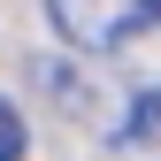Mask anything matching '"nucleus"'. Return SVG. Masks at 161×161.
I'll return each mask as SVG.
<instances>
[{
  "instance_id": "obj_4",
  "label": "nucleus",
  "mask_w": 161,
  "mask_h": 161,
  "mask_svg": "<svg viewBox=\"0 0 161 161\" xmlns=\"http://www.w3.org/2000/svg\"><path fill=\"white\" fill-rule=\"evenodd\" d=\"M146 15H153V23H161V0H146Z\"/></svg>"
},
{
  "instance_id": "obj_1",
  "label": "nucleus",
  "mask_w": 161,
  "mask_h": 161,
  "mask_svg": "<svg viewBox=\"0 0 161 161\" xmlns=\"http://www.w3.org/2000/svg\"><path fill=\"white\" fill-rule=\"evenodd\" d=\"M46 23L77 54H123L146 31V0H46Z\"/></svg>"
},
{
  "instance_id": "obj_2",
  "label": "nucleus",
  "mask_w": 161,
  "mask_h": 161,
  "mask_svg": "<svg viewBox=\"0 0 161 161\" xmlns=\"http://www.w3.org/2000/svg\"><path fill=\"white\" fill-rule=\"evenodd\" d=\"M23 146H31V130H23V108L0 92V161H23Z\"/></svg>"
},
{
  "instance_id": "obj_3",
  "label": "nucleus",
  "mask_w": 161,
  "mask_h": 161,
  "mask_svg": "<svg viewBox=\"0 0 161 161\" xmlns=\"http://www.w3.org/2000/svg\"><path fill=\"white\" fill-rule=\"evenodd\" d=\"M146 130H161V92H146V100L130 108V130H123V138H146Z\"/></svg>"
}]
</instances>
